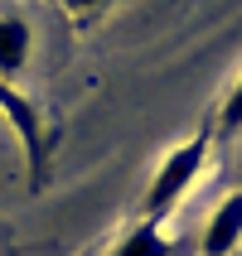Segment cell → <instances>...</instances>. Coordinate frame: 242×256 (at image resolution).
<instances>
[{"label":"cell","instance_id":"obj_1","mask_svg":"<svg viewBox=\"0 0 242 256\" xmlns=\"http://www.w3.org/2000/svg\"><path fill=\"white\" fill-rule=\"evenodd\" d=\"M203 160H208V136H194V140H184L179 150L165 155V164L155 170V179H150V188H145V222H160L174 203L184 198L189 184L199 179Z\"/></svg>","mask_w":242,"mask_h":256},{"label":"cell","instance_id":"obj_2","mask_svg":"<svg viewBox=\"0 0 242 256\" xmlns=\"http://www.w3.org/2000/svg\"><path fill=\"white\" fill-rule=\"evenodd\" d=\"M0 112H5V121L15 126V136L25 145L29 184L44 188V121H39V112H34V102H25L10 82H0Z\"/></svg>","mask_w":242,"mask_h":256},{"label":"cell","instance_id":"obj_3","mask_svg":"<svg viewBox=\"0 0 242 256\" xmlns=\"http://www.w3.org/2000/svg\"><path fill=\"white\" fill-rule=\"evenodd\" d=\"M242 246V194H228L203 228V256H232Z\"/></svg>","mask_w":242,"mask_h":256},{"label":"cell","instance_id":"obj_4","mask_svg":"<svg viewBox=\"0 0 242 256\" xmlns=\"http://www.w3.org/2000/svg\"><path fill=\"white\" fill-rule=\"evenodd\" d=\"M25 58H29V24L20 14H5L0 20V82L25 68Z\"/></svg>","mask_w":242,"mask_h":256},{"label":"cell","instance_id":"obj_5","mask_svg":"<svg viewBox=\"0 0 242 256\" xmlns=\"http://www.w3.org/2000/svg\"><path fill=\"white\" fill-rule=\"evenodd\" d=\"M112 256H174V242L160 232V222H141L112 246Z\"/></svg>","mask_w":242,"mask_h":256},{"label":"cell","instance_id":"obj_6","mask_svg":"<svg viewBox=\"0 0 242 256\" xmlns=\"http://www.w3.org/2000/svg\"><path fill=\"white\" fill-rule=\"evenodd\" d=\"M232 130H242V78L232 82L228 102H223V136H232Z\"/></svg>","mask_w":242,"mask_h":256},{"label":"cell","instance_id":"obj_7","mask_svg":"<svg viewBox=\"0 0 242 256\" xmlns=\"http://www.w3.org/2000/svg\"><path fill=\"white\" fill-rule=\"evenodd\" d=\"M97 5H107V0H68L73 14H87V10H97Z\"/></svg>","mask_w":242,"mask_h":256}]
</instances>
